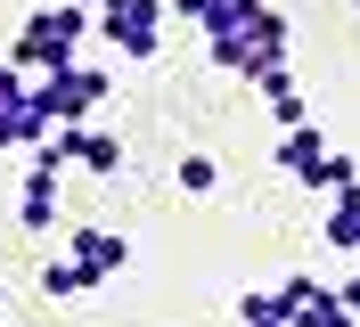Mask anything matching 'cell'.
<instances>
[{"label":"cell","instance_id":"6da1fadb","mask_svg":"<svg viewBox=\"0 0 360 327\" xmlns=\"http://www.w3.org/2000/svg\"><path fill=\"white\" fill-rule=\"evenodd\" d=\"M205 58L221 74H238V82H262V74L287 65V17L270 0H221L205 17Z\"/></svg>","mask_w":360,"mask_h":327},{"label":"cell","instance_id":"7a4b0ae2","mask_svg":"<svg viewBox=\"0 0 360 327\" xmlns=\"http://www.w3.org/2000/svg\"><path fill=\"white\" fill-rule=\"evenodd\" d=\"M82 41H90V8L82 0H58V8H33L17 25V41H8V65L17 74H58V65H82Z\"/></svg>","mask_w":360,"mask_h":327},{"label":"cell","instance_id":"3957f363","mask_svg":"<svg viewBox=\"0 0 360 327\" xmlns=\"http://www.w3.org/2000/svg\"><path fill=\"white\" fill-rule=\"evenodd\" d=\"M278 172H287L295 188H319V196H336L344 180H360V164L328 148V131H319V123H287V139H278Z\"/></svg>","mask_w":360,"mask_h":327},{"label":"cell","instance_id":"277c9868","mask_svg":"<svg viewBox=\"0 0 360 327\" xmlns=\"http://www.w3.org/2000/svg\"><path fill=\"white\" fill-rule=\"evenodd\" d=\"M98 98H107V74H98V65H58V74H41V82H33V107L49 115V131L90 123V115H98Z\"/></svg>","mask_w":360,"mask_h":327},{"label":"cell","instance_id":"5b68a950","mask_svg":"<svg viewBox=\"0 0 360 327\" xmlns=\"http://www.w3.org/2000/svg\"><path fill=\"white\" fill-rule=\"evenodd\" d=\"M90 25H98L123 58H156L164 49V0H98Z\"/></svg>","mask_w":360,"mask_h":327},{"label":"cell","instance_id":"8992f818","mask_svg":"<svg viewBox=\"0 0 360 327\" xmlns=\"http://www.w3.org/2000/svg\"><path fill=\"white\" fill-rule=\"evenodd\" d=\"M58 148H33V164H25V188H17V229H33V238H49V221H58Z\"/></svg>","mask_w":360,"mask_h":327},{"label":"cell","instance_id":"52a82bcc","mask_svg":"<svg viewBox=\"0 0 360 327\" xmlns=\"http://www.w3.org/2000/svg\"><path fill=\"white\" fill-rule=\"evenodd\" d=\"M49 148H58V164H82V172H98V180L123 172V139H115V131H98V123H66V131H49Z\"/></svg>","mask_w":360,"mask_h":327},{"label":"cell","instance_id":"ba28073f","mask_svg":"<svg viewBox=\"0 0 360 327\" xmlns=\"http://www.w3.org/2000/svg\"><path fill=\"white\" fill-rule=\"evenodd\" d=\"M278 295H287L295 327H360V311L344 303L336 286H319V278H287V286H278Z\"/></svg>","mask_w":360,"mask_h":327},{"label":"cell","instance_id":"9c48e42d","mask_svg":"<svg viewBox=\"0 0 360 327\" xmlns=\"http://www.w3.org/2000/svg\"><path fill=\"white\" fill-rule=\"evenodd\" d=\"M74 270H82L90 286L98 278H115V270H123V262H131V238H123V229H98V221H90V229H74Z\"/></svg>","mask_w":360,"mask_h":327},{"label":"cell","instance_id":"30bf717a","mask_svg":"<svg viewBox=\"0 0 360 327\" xmlns=\"http://www.w3.org/2000/svg\"><path fill=\"white\" fill-rule=\"evenodd\" d=\"M328 245H336V254H360V180H344V188L328 196Z\"/></svg>","mask_w":360,"mask_h":327},{"label":"cell","instance_id":"8fae6325","mask_svg":"<svg viewBox=\"0 0 360 327\" xmlns=\"http://www.w3.org/2000/svg\"><path fill=\"white\" fill-rule=\"evenodd\" d=\"M254 90H262V107L278 115V123H311V115H303V82H295L287 65H278V74H262Z\"/></svg>","mask_w":360,"mask_h":327},{"label":"cell","instance_id":"7c38bea8","mask_svg":"<svg viewBox=\"0 0 360 327\" xmlns=\"http://www.w3.org/2000/svg\"><path fill=\"white\" fill-rule=\"evenodd\" d=\"M238 327H295V311H287L278 286H270V295H238Z\"/></svg>","mask_w":360,"mask_h":327},{"label":"cell","instance_id":"4fadbf2b","mask_svg":"<svg viewBox=\"0 0 360 327\" xmlns=\"http://www.w3.org/2000/svg\"><path fill=\"white\" fill-rule=\"evenodd\" d=\"M41 295H58V303H74V295H90V278L74 270V262H41Z\"/></svg>","mask_w":360,"mask_h":327},{"label":"cell","instance_id":"5bb4252c","mask_svg":"<svg viewBox=\"0 0 360 327\" xmlns=\"http://www.w3.org/2000/svg\"><path fill=\"white\" fill-rule=\"evenodd\" d=\"M180 188H188V196H213V188H221V164H213V155H180Z\"/></svg>","mask_w":360,"mask_h":327},{"label":"cell","instance_id":"9a60e30c","mask_svg":"<svg viewBox=\"0 0 360 327\" xmlns=\"http://www.w3.org/2000/svg\"><path fill=\"white\" fill-rule=\"evenodd\" d=\"M213 8H221V0H164V17H180V25H197V33H205V17H213Z\"/></svg>","mask_w":360,"mask_h":327},{"label":"cell","instance_id":"2e32d148","mask_svg":"<svg viewBox=\"0 0 360 327\" xmlns=\"http://www.w3.org/2000/svg\"><path fill=\"white\" fill-rule=\"evenodd\" d=\"M8 98H25V74L8 65V49H0V107H8Z\"/></svg>","mask_w":360,"mask_h":327},{"label":"cell","instance_id":"e0dca14e","mask_svg":"<svg viewBox=\"0 0 360 327\" xmlns=\"http://www.w3.org/2000/svg\"><path fill=\"white\" fill-rule=\"evenodd\" d=\"M336 295H344V303H352V311H360V278H352V286H336Z\"/></svg>","mask_w":360,"mask_h":327},{"label":"cell","instance_id":"ac0fdd59","mask_svg":"<svg viewBox=\"0 0 360 327\" xmlns=\"http://www.w3.org/2000/svg\"><path fill=\"white\" fill-rule=\"evenodd\" d=\"M0 311H8V295H0Z\"/></svg>","mask_w":360,"mask_h":327}]
</instances>
